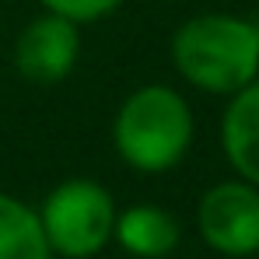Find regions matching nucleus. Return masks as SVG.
Masks as SVG:
<instances>
[{"label":"nucleus","mask_w":259,"mask_h":259,"mask_svg":"<svg viewBox=\"0 0 259 259\" xmlns=\"http://www.w3.org/2000/svg\"><path fill=\"white\" fill-rule=\"evenodd\" d=\"M168 60L193 91L231 98L259 77V21L228 11L193 14L172 32Z\"/></svg>","instance_id":"f257e3e1"},{"label":"nucleus","mask_w":259,"mask_h":259,"mask_svg":"<svg viewBox=\"0 0 259 259\" xmlns=\"http://www.w3.org/2000/svg\"><path fill=\"white\" fill-rule=\"evenodd\" d=\"M196 140L189 98L165 81L133 88L112 116V151L137 175H165L186 161Z\"/></svg>","instance_id":"f03ea898"},{"label":"nucleus","mask_w":259,"mask_h":259,"mask_svg":"<svg viewBox=\"0 0 259 259\" xmlns=\"http://www.w3.org/2000/svg\"><path fill=\"white\" fill-rule=\"evenodd\" d=\"M53 259H95L112 245L116 196L98 179H63L35 207Z\"/></svg>","instance_id":"7ed1b4c3"},{"label":"nucleus","mask_w":259,"mask_h":259,"mask_svg":"<svg viewBox=\"0 0 259 259\" xmlns=\"http://www.w3.org/2000/svg\"><path fill=\"white\" fill-rule=\"evenodd\" d=\"M196 235L224 259H252L259 252V186L231 175L207 186L196 200Z\"/></svg>","instance_id":"20e7f679"},{"label":"nucleus","mask_w":259,"mask_h":259,"mask_svg":"<svg viewBox=\"0 0 259 259\" xmlns=\"http://www.w3.org/2000/svg\"><path fill=\"white\" fill-rule=\"evenodd\" d=\"M81 53H84V25L60 18L53 11H39L14 35L11 60L21 81L49 88L67 81L77 70Z\"/></svg>","instance_id":"39448f33"},{"label":"nucleus","mask_w":259,"mask_h":259,"mask_svg":"<svg viewBox=\"0 0 259 259\" xmlns=\"http://www.w3.org/2000/svg\"><path fill=\"white\" fill-rule=\"evenodd\" d=\"M217 140L231 175L259 186V77L224 98Z\"/></svg>","instance_id":"423d86ee"},{"label":"nucleus","mask_w":259,"mask_h":259,"mask_svg":"<svg viewBox=\"0 0 259 259\" xmlns=\"http://www.w3.org/2000/svg\"><path fill=\"white\" fill-rule=\"evenodd\" d=\"M112 242L133 259H168L182 245V224L158 203H130L116 214Z\"/></svg>","instance_id":"0eeeda50"},{"label":"nucleus","mask_w":259,"mask_h":259,"mask_svg":"<svg viewBox=\"0 0 259 259\" xmlns=\"http://www.w3.org/2000/svg\"><path fill=\"white\" fill-rule=\"evenodd\" d=\"M0 259H53L28 200L0 189Z\"/></svg>","instance_id":"6e6552de"},{"label":"nucleus","mask_w":259,"mask_h":259,"mask_svg":"<svg viewBox=\"0 0 259 259\" xmlns=\"http://www.w3.org/2000/svg\"><path fill=\"white\" fill-rule=\"evenodd\" d=\"M35 4L42 11L77 21V25H95V21H105L109 14H116L126 0H35Z\"/></svg>","instance_id":"1a4fd4ad"},{"label":"nucleus","mask_w":259,"mask_h":259,"mask_svg":"<svg viewBox=\"0 0 259 259\" xmlns=\"http://www.w3.org/2000/svg\"><path fill=\"white\" fill-rule=\"evenodd\" d=\"M256 259H259V252H256Z\"/></svg>","instance_id":"9d476101"}]
</instances>
